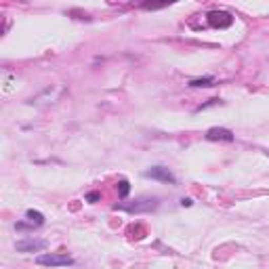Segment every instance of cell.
Masks as SVG:
<instances>
[{"label": "cell", "mask_w": 269, "mask_h": 269, "mask_svg": "<svg viewBox=\"0 0 269 269\" xmlns=\"http://www.w3.org/2000/svg\"><path fill=\"white\" fill-rule=\"evenodd\" d=\"M189 87L194 89H200V87H212V78H194L189 82Z\"/></svg>", "instance_id": "cell-8"}, {"label": "cell", "mask_w": 269, "mask_h": 269, "mask_svg": "<svg viewBox=\"0 0 269 269\" xmlns=\"http://www.w3.org/2000/svg\"><path fill=\"white\" fill-rule=\"evenodd\" d=\"M181 206H191V198H183V200H181Z\"/></svg>", "instance_id": "cell-11"}, {"label": "cell", "mask_w": 269, "mask_h": 269, "mask_svg": "<svg viewBox=\"0 0 269 269\" xmlns=\"http://www.w3.org/2000/svg\"><path fill=\"white\" fill-rule=\"evenodd\" d=\"M156 206H158V198H139V200H135V204H116L114 208L126 212H149Z\"/></svg>", "instance_id": "cell-2"}, {"label": "cell", "mask_w": 269, "mask_h": 269, "mask_svg": "<svg viewBox=\"0 0 269 269\" xmlns=\"http://www.w3.org/2000/svg\"><path fill=\"white\" fill-rule=\"evenodd\" d=\"M15 248L19 252H40L42 248H47V240H34V238H25L19 240L15 244Z\"/></svg>", "instance_id": "cell-5"}, {"label": "cell", "mask_w": 269, "mask_h": 269, "mask_svg": "<svg viewBox=\"0 0 269 269\" xmlns=\"http://www.w3.org/2000/svg\"><path fill=\"white\" fill-rule=\"evenodd\" d=\"M99 198H101V196H99L97 191H91V194H87V200H89L91 204H93V202H97V200H99Z\"/></svg>", "instance_id": "cell-10"}, {"label": "cell", "mask_w": 269, "mask_h": 269, "mask_svg": "<svg viewBox=\"0 0 269 269\" xmlns=\"http://www.w3.org/2000/svg\"><path fill=\"white\" fill-rule=\"evenodd\" d=\"M25 217H27V221H30L32 225H36V227H40V225H45V215H42L40 210L30 208V210L25 212Z\"/></svg>", "instance_id": "cell-7"}, {"label": "cell", "mask_w": 269, "mask_h": 269, "mask_svg": "<svg viewBox=\"0 0 269 269\" xmlns=\"http://www.w3.org/2000/svg\"><path fill=\"white\" fill-rule=\"evenodd\" d=\"M129 191H131L129 181H126V179H120V181H118V196H120V198H126V196H129Z\"/></svg>", "instance_id": "cell-9"}, {"label": "cell", "mask_w": 269, "mask_h": 269, "mask_svg": "<svg viewBox=\"0 0 269 269\" xmlns=\"http://www.w3.org/2000/svg\"><path fill=\"white\" fill-rule=\"evenodd\" d=\"M206 19H208L210 27H229L234 23V17L225 11H210L206 15Z\"/></svg>", "instance_id": "cell-4"}, {"label": "cell", "mask_w": 269, "mask_h": 269, "mask_svg": "<svg viewBox=\"0 0 269 269\" xmlns=\"http://www.w3.org/2000/svg\"><path fill=\"white\" fill-rule=\"evenodd\" d=\"M206 141H225V143H232L234 141V133L229 129H221V126H212L206 131Z\"/></svg>", "instance_id": "cell-6"}, {"label": "cell", "mask_w": 269, "mask_h": 269, "mask_svg": "<svg viewBox=\"0 0 269 269\" xmlns=\"http://www.w3.org/2000/svg\"><path fill=\"white\" fill-rule=\"evenodd\" d=\"M147 179H153V181H160V183H171V185H175L177 183V179H175V175L168 171L166 166H151L149 171H145L143 173Z\"/></svg>", "instance_id": "cell-3"}, {"label": "cell", "mask_w": 269, "mask_h": 269, "mask_svg": "<svg viewBox=\"0 0 269 269\" xmlns=\"http://www.w3.org/2000/svg\"><path fill=\"white\" fill-rule=\"evenodd\" d=\"M38 265L42 267H69L74 265V259L67 257V254H57V252H47V254H40L36 259Z\"/></svg>", "instance_id": "cell-1"}]
</instances>
